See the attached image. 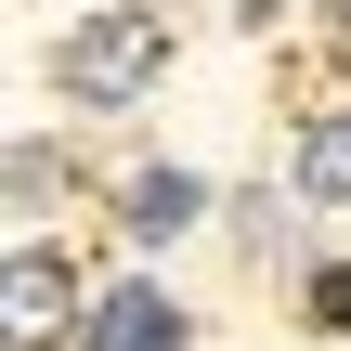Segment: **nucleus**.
Returning <instances> with one entry per match:
<instances>
[{
    "label": "nucleus",
    "instance_id": "6",
    "mask_svg": "<svg viewBox=\"0 0 351 351\" xmlns=\"http://www.w3.org/2000/svg\"><path fill=\"white\" fill-rule=\"evenodd\" d=\"M287 182H300V208H351V104H313V117H300Z\"/></svg>",
    "mask_w": 351,
    "mask_h": 351
},
{
    "label": "nucleus",
    "instance_id": "1",
    "mask_svg": "<svg viewBox=\"0 0 351 351\" xmlns=\"http://www.w3.org/2000/svg\"><path fill=\"white\" fill-rule=\"evenodd\" d=\"M156 78H169V13H156V0H91V13L52 39V91H65L78 117H130Z\"/></svg>",
    "mask_w": 351,
    "mask_h": 351
},
{
    "label": "nucleus",
    "instance_id": "5",
    "mask_svg": "<svg viewBox=\"0 0 351 351\" xmlns=\"http://www.w3.org/2000/svg\"><path fill=\"white\" fill-rule=\"evenodd\" d=\"M0 195H13V221L39 234L52 208H78V156H65L52 130H13V156H0Z\"/></svg>",
    "mask_w": 351,
    "mask_h": 351
},
{
    "label": "nucleus",
    "instance_id": "3",
    "mask_svg": "<svg viewBox=\"0 0 351 351\" xmlns=\"http://www.w3.org/2000/svg\"><path fill=\"white\" fill-rule=\"evenodd\" d=\"M195 221H208V182H195L182 156H143V169L117 182V234H130V247H182Z\"/></svg>",
    "mask_w": 351,
    "mask_h": 351
},
{
    "label": "nucleus",
    "instance_id": "8",
    "mask_svg": "<svg viewBox=\"0 0 351 351\" xmlns=\"http://www.w3.org/2000/svg\"><path fill=\"white\" fill-rule=\"evenodd\" d=\"M326 26H339V39H351V0H326Z\"/></svg>",
    "mask_w": 351,
    "mask_h": 351
},
{
    "label": "nucleus",
    "instance_id": "4",
    "mask_svg": "<svg viewBox=\"0 0 351 351\" xmlns=\"http://www.w3.org/2000/svg\"><path fill=\"white\" fill-rule=\"evenodd\" d=\"M65 351H182V313H169V287H104Z\"/></svg>",
    "mask_w": 351,
    "mask_h": 351
},
{
    "label": "nucleus",
    "instance_id": "2",
    "mask_svg": "<svg viewBox=\"0 0 351 351\" xmlns=\"http://www.w3.org/2000/svg\"><path fill=\"white\" fill-rule=\"evenodd\" d=\"M78 326H91L78 261H65L52 234H26V247L0 261V339H13V351H52V339H78Z\"/></svg>",
    "mask_w": 351,
    "mask_h": 351
},
{
    "label": "nucleus",
    "instance_id": "7",
    "mask_svg": "<svg viewBox=\"0 0 351 351\" xmlns=\"http://www.w3.org/2000/svg\"><path fill=\"white\" fill-rule=\"evenodd\" d=\"M300 300H313V326L339 339V326H351V261H313V274H300Z\"/></svg>",
    "mask_w": 351,
    "mask_h": 351
}]
</instances>
